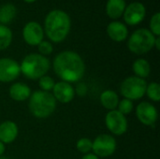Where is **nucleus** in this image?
<instances>
[{
    "label": "nucleus",
    "instance_id": "nucleus-13",
    "mask_svg": "<svg viewBox=\"0 0 160 159\" xmlns=\"http://www.w3.org/2000/svg\"><path fill=\"white\" fill-rule=\"evenodd\" d=\"M52 96L56 101L60 103H69L73 100L75 97V90L74 87L67 82H56L52 88Z\"/></svg>",
    "mask_w": 160,
    "mask_h": 159
},
{
    "label": "nucleus",
    "instance_id": "nucleus-27",
    "mask_svg": "<svg viewBox=\"0 0 160 159\" xmlns=\"http://www.w3.org/2000/svg\"><path fill=\"white\" fill-rule=\"evenodd\" d=\"M38 49L39 52V54L46 56L49 55L53 51V47L52 44L50 41H46V40H42L38 45Z\"/></svg>",
    "mask_w": 160,
    "mask_h": 159
},
{
    "label": "nucleus",
    "instance_id": "nucleus-22",
    "mask_svg": "<svg viewBox=\"0 0 160 159\" xmlns=\"http://www.w3.org/2000/svg\"><path fill=\"white\" fill-rule=\"evenodd\" d=\"M145 94L154 102H159L160 101V85L156 82H153L146 86V92Z\"/></svg>",
    "mask_w": 160,
    "mask_h": 159
},
{
    "label": "nucleus",
    "instance_id": "nucleus-2",
    "mask_svg": "<svg viewBox=\"0 0 160 159\" xmlns=\"http://www.w3.org/2000/svg\"><path fill=\"white\" fill-rule=\"evenodd\" d=\"M71 21L69 15L61 9L51 10L44 21V32L48 38L55 43L62 42L69 34Z\"/></svg>",
    "mask_w": 160,
    "mask_h": 159
},
{
    "label": "nucleus",
    "instance_id": "nucleus-15",
    "mask_svg": "<svg viewBox=\"0 0 160 159\" xmlns=\"http://www.w3.org/2000/svg\"><path fill=\"white\" fill-rule=\"evenodd\" d=\"M19 133L18 126L12 121H5L0 125V142L4 144L13 142Z\"/></svg>",
    "mask_w": 160,
    "mask_h": 159
},
{
    "label": "nucleus",
    "instance_id": "nucleus-7",
    "mask_svg": "<svg viewBox=\"0 0 160 159\" xmlns=\"http://www.w3.org/2000/svg\"><path fill=\"white\" fill-rule=\"evenodd\" d=\"M117 144L116 140L113 136L109 134L98 135L93 142L92 150L98 158L99 157H108L114 154Z\"/></svg>",
    "mask_w": 160,
    "mask_h": 159
},
{
    "label": "nucleus",
    "instance_id": "nucleus-33",
    "mask_svg": "<svg viewBox=\"0 0 160 159\" xmlns=\"http://www.w3.org/2000/svg\"><path fill=\"white\" fill-rule=\"evenodd\" d=\"M0 159H8L7 157H3V156H1L0 157Z\"/></svg>",
    "mask_w": 160,
    "mask_h": 159
},
{
    "label": "nucleus",
    "instance_id": "nucleus-21",
    "mask_svg": "<svg viewBox=\"0 0 160 159\" xmlns=\"http://www.w3.org/2000/svg\"><path fill=\"white\" fill-rule=\"evenodd\" d=\"M12 31L6 25L0 24V51L8 49L12 42Z\"/></svg>",
    "mask_w": 160,
    "mask_h": 159
},
{
    "label": "nucleus",
    "instance_id": "nucleus-31",
    "mask_svg": "<svg viewBox=\"0 0 160 159\" xmlns=\"http://www.w3.org/2000/svg\"><path fill=\"white\" fill-rule=\"evenodd\" d=\"M5 150H6V146H5V144H4L3 142H0V157L4 155Z\"/></svg>",
    "mask_w": 160,
    "mask_h": 159
},
{
    "label": "nucleus",
    "instance_id": "nucleus-10",
    "mask_svg": "<svg viewBox=\"0 0 160 159\" xmlns=\"http://www.w3.org/2000/svg\"><path fill=\"white\" fill-rule=\"evenodd\" d=\"M21 74L20 65L11 58H0V82L15 81Z\"/></svg>",
    "mask_w": 160,
    "mask_h": 159
},
{
    "label": "nucleus",
    "instance_id": "nucleus-9",
    "mask_svg": "<svg viewBox=\"0 0 160 159\" xmlns=\"http://www.w3.org/2000/svg\"><path fill=\"white\" fill-rule=\"evenodd\" d=\"M136 116L142 125L154 127L158 120V112L153 104L147 101H142L136 108Z\"/></svg>",
    "mask_w": 160,
    "mask_h": 159
},
{
    "label": "nucleus",
    "instance_id": "nucleus-23",
    "mask_svg": "<svg viewBox=\"0 0 160 159\" xmlns=\"http://www.w3.org/2000/svg\"><path fill=\"white\" fill-rule=\"evenodd\" d=\"M92 145H93V142L88 138H82L76 143V147L78 151L84 155L89 154L92 151Z\"/></svg>",
    "mask_w": 160,
    "mask_h": 159
},
{
    "label": "nucleus",
    "instance_id": "nucleus-16",
    "mask_svg": "<svg viewBox=\"0 0 160 159\" xmlns=\"http://www.w3.org/2000/svg\"><path fill=\"white\" fill-rule=\"evenodd\" d=\"M10 98L15 101L22 102L28 99L31 96V89L28 85L23 82H15L13 83L8 90Z\"/></svg>",
    "mask_w": 160,
    "mask_h": 159
},
{
    "label": "nucleus",
    "instance_id": "nucleus-8",
    "mask_svg": "<svg viewBox=\"0 0 160 159\" xmlns=\"http://www.w3.org/2000/svg\"><path fill=\"white\" fill-rule=\"evenodd\" d=\"M105 125L108 130L115 136H121L125 134L128 127L127 117L117 110L110 111L106 114Z\"/></svg>",
    "mask_w": 160,
    "mask_h": 159
},
{
    "label": "nucleus",
    "instance_id": "nucleus-30",
    "mask_svg": "<svg viewBox=\"0 0 160 159\" xmlns=\"http://www.w3.org/2000/svg\"><path fill=\"white\" fill-rule=\"evenodd\" d=\"M154 47H156L157 50H160V37H156V40H155V45Z\"/></svg>",
    "mask_w": 160,
    "mask_h": 159
},
{
    "label": "nucleus",
    "instance_id": "nucleus-17",
    "mask_svg": "<svg viewBox=\"0 0 160 159\" xmlns=\"http://www.w3.org/2000/svg\"><path fill=\"white\" fill-rule=\"evenodd\" d=\"M126 8L125 0H108L106 4V13L111 19L120 18Z\"/></svg>",
    "mask_w": 160,
    "mask_h": 159
},
{
    "label": "nucleus",
    "instance_id": "nucleus-12",
    "mask_svg": "<svg viewBox=\"0 0 160 159\" xmlns=\"http://www.w3.org/2000/svg\"><path fill=\"white\" fill-rule=\"evenodd\" d=\"M22 37L30 46H38L44 37V30L37 22H29L22 28Z\"/></svg>",
    "mask_w": 160,
    "mask_h": 159
},
{
    "label": "nucleus",
    "instance_id": "nucleus-6",
    "mask_svg": "<svg viewBox=\"0 0 160 159\" xmlns=\"http://www.w3.org/2000/svg\"><path fill=\"white\" fill-rule=\"evenodd\" d=\"M147 82L144 79L137 76H130L126 78L120 86L121 95L131 101L142 98L145 96Z\"/></svg>",
    "mask_w": 160,
    "mask_h": 159
},
{
    "label": "nucleus",
    "instance_id": "nucleus-32",
    "mask_svg": "<svg viewBox=\"0 0 160 159\" xmlns=\"http://www.w3.org/2000/svg\"><path fill=\"white\" fill-rule=\"evenodd\" d=\"M24 2H26V3H33V2H35V1H37V0H23Z\"/></svg>",
    "mask_w": 160,
    "mask_h": 159
},
{
    "label": "nucleus",
    "instance_id": "nucleus-24",
    "mask_svg": "<svg viewBox=\"0 0 160 159\" xmlns=\"http://www.w3.org/2000/svg\"><path fill=\"white\" fill-rule=\"evenodd\" d=\"M55 82L54 80L48 76V75H44L41 78L38 79V85L41 89V91H45V92H50L52 90L53 86H54Z\"/></svg>",
    "mask_w": 160,
    "mask_h": 159
},
{
    "label": "nucleus",
    "instance_id": "nucleus-19",
    "mask_svg": "<svg viewBox=\"0 0 160 159\" xmlns=\"http://www.w3.org/2000/svg\"><path fill=\"white\" fill-rule=\"evenodd\" d=\"M132 69L135 73V76L144 80L145 78L149 77L151 73V66L149 62L143 58H139L135 60L132 65Z\"/></svg>",
    "mask_w": 160,
    "mask_h": 159
},
{
    "label": "nucleus",
    "instance_id": "nucleus-1",
    "mask_svg": "<svg viewBox=\"0 0 160 159\" xmlns=\"http://www.w3.org/2000/svg\"><path fill=\"white\" fill-rule=\"evenodd\" d=\"M54 73L67 82L81 81L85 72V65L81 55L73 51H63L53 59Z\"/></svg>",
    "mask_w": 160,
    "mask_h": 159
},
{
    "label": "nucleus",
    "instance_id": "nucleus-3",
    "mask_svg": "<svg viewBox=\"0 0 160 159\" xmlns=\"http://www.w3.org/2000/svg\"><path fill=\"white\" fill-rule=\"evenodd\" d=\"M28 99L29 111L36 118L45 119L51 116L56 109V100L50 92L35 91Z\"/></svg>",
    "mask_w": 160,
    "mask_h": 159
},
{
    "label": "nucleus",
    "instance_id": "nucleus-4",
    "mask_svg": "<svg viewBox=\"0 0 160 159\" xmlns=\"http://www.w3.org/2000/svg\"><path fill=\"white\" fill-rule=\"evenodd\" d=\"M51 67L50 60L39 53H29L20 65L21 73L29 80H38L46 75Z\"/></svg>",
    "mask_w": 160,
    "mask_h": 159
},
{
    "label": "nucleus",
    "instance_id": "nucleus-29",
    "mask_svg": "<svg viewBox=\"0 0 160 159\" xmlns=\"http://www.w3.org/2000/svg\"><path fill=\"white\" fill-rule=\"evenodd\" d=\"M82 159H99L95 154H92V153H89V154H86L82 157Z\"/></svg>",
    "mask_w": 160,
    "mask_h": 159
},
{
    "label": "nucleus",
    "instance_id": "nucleus-11",
    "mask_svg": "<svg viewBox=\"0 0 160 159\" xmlns=\"http://www.w3.org/2000/svg\"><path fill=\"white\" fill-rule=\"evenodd\" d=\"M124 20L128 25H137L141 23L146 15V8L141 2H133L126 7L124 11Z\"/></svg>",
    "mask_w": 160,
    "mask_h": 159
},
{
    "label": "nucleus",
    "instance_id": "nucleus-26",
    "mask_svg": "<svg viewBox=\"0 0 160 159\" xmlns=\"http://www.w3.org/2000/svg\"><path fill=\"white\" fill-rule=\"evenodd\" d=\"M150 31L151 33L156 36V37H159L160 36V13L157 12L155 13L151 20H150Z\"/></svg>",
    "mask_w": 160,
    "mask_h": 159
},
{
    "label": "nucleus",
    "instance_id": "nucleus-25",
    "mask_svg": "<svg viewBox=\"0 0 160 159\" xmlns=\"http://www.w3.org/2000/svg\"><path fill=\"white\" fill-rule=\"evenodd\" d=\"M133 109H134L133 102L131 100H129V99L124 98L122 100H119V103H118V106H117L116 110L126 116V115L129 114L133 111Z\"/></svg>",
    "mask_w": 160,
    "mask_h": 159
},
{
    "label": "nucleus",
    "instance_id": "nucleus-28",
    "mask_svg": "<svg viewBox=\"0 0 160 159\" xmlns=\"http://www.w3.org/2000/svg\"><path fill=\"white\" fill-rule=\"evenodd\" d=\"M74 90H75V94H77L79 97H84V96H86L87 91H88L87 85L84 82H79V83H77V86H76V88Z\"/></svg>",
    "mask_w": 160,
    "mask_h": 159
},
{
    "label": "nucleus",
    "instance_id": "nucleus-20",
    "mask_svg": "<svg viewBox=\"0 0 160 159\" xmlns=\"http://www.w3.org/2000/svg\"><path fill=\"white\" fill-rule=\"evenodd\" d=\"M16 7L10 3L5 4L0 7V23L3 25L8 24L13 21L16 16Z\"/></svg>",
    "mask_w": 160,
    "mask_h": 159
},
{
    "label": "nucleus",
    "instance_id": "nucleus-5",
    "mask_svg": "<svg viewBox=\"0 0 160 159\" xmlns=\"http://www.w3.org/2000/svg\"><path fill=\"white\" fill-rule=\"evenodd\" d=\"M156 36L146 28H140L134 31L128 40V50L138 55L149 52L155 45Z\"/></svg>",
    "mask_w": 160,
    "mask_h": 159
},
{
    "label": "nucleus",
    "instance_id": "nucleus-14",
    "mask_svg": "<svg viewBox=\"0 0 160 159\" xmlns=\"http://www.w3.org/2000/svg\"><path fill=\"white\" fill-rule=\"evenodd\" d=\"M107 34L110 38L116 42H122L128 38V29L126 24L121 22L113 21L107 26Z\"/></svg>",
    "mask_w": 160,
    "mask_h": 159
},
{
    "label": "nucleus",
    "instance_id": "nucleus-18",
    "mask_svg": "<svg viewBox=\"0 0 160 159\" xmlns=\"http://www.w3.org/2000/svg\"><path fill=\"white\" fill-rule=\"evenodd\" d=\"M99 100L101 105L105 109L109 111H113L117 109L119 103V97L112 90H105L101 93Z\"/></svg>",
    "mask_w": 160,
    "mask_h": 159
}]
</instances>
